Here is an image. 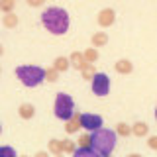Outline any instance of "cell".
Returning <instances> with one entry per match:
<instances>
[{"label":"cell","instance_id":"6da1fadb","mask_svg":"<svg viewBox=\"0 0 157 157\" xmlns=\"http://www.w3.org/2000/svg\"><path fill=\"white\" fill-rule=\"evenodd\" d=\"M41 24L49 33H53V36H63V33L69 32L71 20H69L67 10H63L59 6H51V8H47V10L41 12Z\"/></svg>","mask_w":157,"mask_h":157},{"label":"cell","instance_id":"7a4b0ae2","mask_svg":"<svg viewBox=\"0 0 157 157\" xmlns=\"http://www.w3.org/2000/svg\"><path fill=\"white\" fill-rule=\"evenodd\" d=\"M116 141H118V134L108 130V128H98V130L90 132V145L102 157L110 155L116 149Z\"/></svg>","mask_w":157,"mask_h":157},{"label":"cell","instance_id":"3957f363","mask_svg":"<svg viewBox=\"0 0 157 157\" xmlns=\"http://www.w3.org/2000/svg\"><path fill=\"white\" fill-rule=\"evenodd\" d=\"M16 77L20 78L24 86H39L45 81V69L37 67V65H20L16 67Z\"/></svg>","mask_w":157,"mask_h":157},{"label":"cell","instance_id":"277c9868","mask_svg":"<svg viewBox=\"0 0 157 157\" xmlns=\"http://www.w3.org/2000/svg\"><path fill=\"white\" fill-rule=\"evenodd\" d=\"M53 112H55V118H59V120H63V122H69L75 116V102H73V98L69 94H65V92H59L55 96Z\"/></svg>","mask_w":157,"mask_h":157},{"label":"cell","instance_id":"5b68a950","mask_svg":"<svg viewBox=\"0 0 157 157\" xmlns=\"http://www.w3.org/2000/svg\"><path fill=\"white\" fill-rule=\"evenodd\" d=\"M90 86L96 96H106L110 92V78L106 73H94V77L90 78Z\"/></svg>","mask_w":157,"mask_h":157},{"label":"cell","instance_id":"8992f818","mask_svg":"<svg viewBox=\"0 0 157 157\" xmlns=\"http://www.w3.org/2000/svg\"><path fill=\"white\" fill-rule=\"evenodd\" d=\"M78 120H81V128H85L86 132H94L102 128V116L98 114H81Z\"/></svg>","mask_w":157,"mask_h":157},{"label":"cell","instance_id":"52a82bcc","mask_svg":"<svg viewBox=\"0 0 157 157\" xmlns=\"http://www.w3.org/2000/svg\"><path fill=\"white\" fill-rule=\"evenodd\" d=\"M114 20H116V12L112 8H104L100 14H98V24H100L102 28L112 26V24H114Z\"/></svg>","mask_w":157,"mask_h":157},{"label":"cell","instance_id":"ba28073f","mask_svg":"<svg viewBox=\"0 0 157 157\" xmlns=\"http://www.w3.org/2000/svg\"><path fill=\"white\" fill-rule=\"evenodd\" d=\"M75 157H96V149L92 145H81V147H77L75 149V153H73Z\"/></svg>","mask_w":157,"mask_h":157},{"label":"cell","instance_id":"9c48e42d","mask_svg":"<svg viewBox=\"0 0 157 157\" xmlns=\"http://www.w3.org/2000/svg\"><path fill=\"white\" fill-rule=\"evenodd\" d=\"M69 59H71V65L73 67H77V69H82V67H85L86 65V59H85V53H73V55L71 57H69Z\"/></svg>","mask_w":157,"mask_h":157},{"label":"cell","instance_id":"30bf717a","mask_svg":"<svg viewBox=\"0 0 157 157\" xmlns=\"http://www.w3.org/2000/svg\"><path fill=\"white\" fill-rule=\"evenodd\" d=\"M53 67H55L59 73H61V71H67V69L71 67V59H69V57H57L55 63H53Z\"/></svg>","mask_w":157,"mask_h":157},{"label":"cell","instance_id":"8fae6325","mask_svg":"<svg viewBox=\"0 0 157 157\" xmlns=\"http://www.w3.org/2000/svg\"><path fill=\"white\" fill-rule=\"evenodd\" d=\"M33 114H36V108H33V104H22V106H20V116H22L24 120L33 118Z\"/></svg>","mask_w":157,"mask_h":157},{"label":"cell","instance_id":"7c38bea8","mask_svg":"<svg viewBox=\"0 0 157 157\" xmlns=\"http://www.w3.org/2000/svg\"><path fill=\"white\" fill-rule=\"evenodd\" d=\"M147 132H149V126L144 124V122H137V124H134V128H132V134L141 137V136H147Z\"/></svg>","mask_w":157,"mask_h":157},{"label":"cell","instance_id":"4fadbf2b","mask_svg":"<svg viewBox=\"0 0 157 157\" xmlns=\"http://www.w3.org/2000/svg\"><path fill=\"white\" fill-rule=\"evenodd\" d=\"M106 41H108V36H106L104 32H96L94 36H92V45H94V47L106 45Z\"/></svg>","mask_w":157,"mask_h":157},{"label":"cell","instance_id":"5bb4252c","mask_svg":"<svg viewBox=\"0 0 157 157\" xmlns=\"http://www.w3.org/2000/svg\"><path fill=\"white\" fill-rule=\"evenodd\" d=\"M132 69L134 67H132V63L128 61V59H120V61L116 63V71L118 73H132Z\"/></svg>","mask_w":157,"mask_h":157},{"label":"cell","instance_id":"9a60e30c","mask_svg":"<svg viewBox=\"0 0 157 157\" xmlns=\"http://www.w3.org/2000/svg\"><path fill=\"white\" fill-rule=\"evenodd\" d=\"M18 24V16L14 12H6V16H4V26L6 28H16Z\"/></svg>","mask_w":157,"mask_h":157},{"label":"cell","instance_id":"2e32d148","mask_svg":"<svg viewBox=\"0 0 157 157\" xmlns=\"http://www.w3.org/2000/svg\"><path fill=\"white\" fill-rule=\"evenodd\" d=\"M78 126H81V120H78V114H75L71 120H69V124H67V132H69V134H73V132L78 130Z\"/></svg>","mask_w":157,"mask_h":157},{"label":"cell","instance_id":"e0dca14e","mask_svg":"<svg viewBox=\"0 0 157 157\" xmlns=\"http://www.w3.org/2000/svg\"><path fill=\"white\" fill-rule=\"evenodd\" d=\"M81 71H82V77H85V78H92V77H94V67H92V63H86Z\"/></svg>","mask_w":157,"mask_h":157},{"label":"cell","instance_id":"ac0fdd59","mask_svg":"<svg viewBox=\"0 0 157 157\" xmlns=\"http://www.w3.org/2000/svg\"><path fill=\"white\" fill-rule=\"evenodd\" d=\"M85 59H86L88 63H94L96 59H98V51H96L94 47H92V49H86V51H85Z\"/></svg>","mask_w":157,"mask_h":157},{"label":"cell","instance_id":"d6986e66","mask_svg":"<svg viewBox=\"0 0 157 157\" xmlns=\"http://www.w3.org/2000/svg\"><path fill=\"white\" fill-rule=\"evenodd\" d=\"M61 147H63V151H67V153H75V144H73L71 140H63L61 141Z\"/></svg>","mask_w":157,"mask_h":157},{"label":"cell","instance_id":"ffe728a7","mask_svg":"<svg viewBox=\"0 0 157 157\" xmlns=\"http://www.w3.org/2000/svg\"><path fill=\"white\" fill-rule=\"evenodd\" d=\"M14 2H16V0H0V10H2V12H12Z\"/></svg>","mask_w":157,"mask_h":157},{"label":"cell","instance_id":"44dd1931","mask_svg":"<svg viewBox=\"0 0 157 157\" xmlns=\"http://www.w3.org/2000/svg\"><path fill=\"white\" fill-rule=\"evenodd\" d=\"M57 75H59V71H57L55 67H53V69H47V71H45V78H47V81H51V82L57 81Z\"/></svg>","mask_w":157,"mask_h":157},{"label":"cell","instance_id":"7402d4cb","mask_svg":"<svg viewBox=\"0 0 157 157\" xmlns=\"http://www.w3.org/2000/svg\"><path fill=\"white\" fill-rule=\"evenodd\" d=\"M0 157H16V149H12V147H0Z\"/></svg>","mask_w":157,"mask_h":157},{"label":"cell","instance_id":"603a6c76","mask_svg":"<svg viewBox=\"0 0 157 157\" xmlns=\"http://www.w3.org/2000/svg\"><path fill=\"white\" fill-rule=\"evenodd\" d=\"M118 134H120V136H130L132 134V128L126 126V124H118Z\"/></svg>","mask_w":157,"mask_h":157},{"label":"cell","instance_id":"cb8c5ba5","mask_svg":"<svg viewBox=\"0 0 157 157\" xmlns=\"http://www.w3.org/2000/svg\"><path fill=\"white\" fill-rule=\"evenodd\" d=\"M51 151H53V153H57V155L63 151V147L59 145V141H57V140H51Z\"/></svg>","mask_w":157,"mask_h":157},{"label":"cell","instance_id":"d4e9b609","mask_svg":"<svg viewBox=\"0 0 157 157\" xmlns=\"http://www.w3.org/2000/svg\"><path fill=\"white\" fill-rule=\"evenodd\" d=\"M147 145H149L151 149H157V136H151L149 141H147Z\"/></svg>","mask_w":157,"mask_h":157},{"label":"cell","instance_id":"484cf974","mask_svg":"<svg viewBox=\"0 0 157 157\" xmlns=\"http://www.w3.org/2000/svg\"><path fill=\"white\" fill-rule=\"evenodd\" d=\"M43 2H45V0H28V4H29L32 8H37V6H41Z\"/></svg>","mask_w":157,"mask_h":157},{"label":"cell","instance_id":"4316f807","mask_svg":"<svg viewBox=\"0 0 157 157\" xmlns=\"http://www.w3.org/2000/svg\"><path fill=\"white\" fill-rule=\"evenodd\" d=\"M81 145H90V134L81 137Z\"/></svg>","mask_w":157,"mask_h":157},{"label":"cell","instance_id":"83f0119b","mask_svg":"<svg viewBox=\"0 0 157 157\" xmlns=\"http://www.w3.org/2000/svg\"><path fill=\"white\" fill-rule=\"evenodd\" d=\"M2 53H4V49H2V45H0V55H2Z\"/></svg>","mask_w":157,"mask_h":157},{"label":"cell","instance_id":"f1b7e54d","mask_svg":"<svg viewBox=\"0 0 157 157\" xmlns=\"http://www.w3.org/2000/svg\"><path fill=\"white\" fill-rule=\"evenodd\" d=\"M155 118H157V108H155Z\"/></svg>","mask_w":157,"mask_h":157},{"label":"cell","instance_id":"f546056e","mask_svg":"<svg viewBox=\"0 0 157 157\" xmlns=\"http://www.w3.org/2000/svg\"><path fill=\"white\" fill-rule=\"evenodd\" d=\"M0 132H2V126H0Z\"/></svg>","mask_w":157,"mask_h":157}]
</instances>
